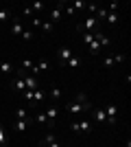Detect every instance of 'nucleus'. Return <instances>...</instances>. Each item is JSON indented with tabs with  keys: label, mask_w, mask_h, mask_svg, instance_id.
I'll list each match as a JSON object with an SVG mask.
<instances>
[{
	"label": "nucleus",
	"mask_w": 131,
	"mask_h": 147,
	"mask_svg": "<svg viewBox=\"0 0 131 147\" xmlns=\"http://www.w3.org/2000/svg\"><path fill=\"white\" fill-rule=\"evenodd\" d=\"M96 26H98V20L94 18V16H87V18L83 20V24H79L76 29L81 31V33H94V31H96Z\"/></svg>",
	"instance_id": "nucleus-1"
},
{
	"label": "nucleus",
	"mask_w": 131,
	"mask_h": 147,
	"mask_svg": "<svg viewBox=\"0 0 131 147\" xmlns=\"http://www.w3.org/2000/svg\"><path fill=\"white\" fill-rule=\"evenodd\" d=\"M70 57H74V53H72V49H70V46H61V49H59V53H57V61H59L61 66H66Z\"/></svg>",
	"instance_id": "nucleus-2"
},
{
	"label": "nucleus",
	"mask_w": 131,
	"mask_h": 147,
	"mask_svg": "<svg viewBox=\"0 0 131 147\" xmlns=\"http://www.w3.org/2000/svg\"><path fill=\"white\" fill-rule=\"evenodd\" d=\"M70 129L72 132H92V121H87V119H83V121L79 123H70Z\"/></svg>",
	"instance_id": "nucleus-3"
},
{
	"label": "nucleus",
	"mask_w": 131,
	"mask_h": 147,
	"mask_svg": "<svg viewBox=\"0 0 131 147\" xmlns=\"http://www.w3.org/2000/svg\"><path fill=\"white\" fill-rule=\"evenodd\" d=\"M66 110L68 112H87V110H92V103H90V101H87V103H76V101H72V103H68L66 105Z\"/></svg>",
	"instance_id": "nucleus-4"
},
{
	"label": "nucleus",
	"mask_w": 131,
	"mask_h": 147,
	"mask_svg": "<svg viewBox=\"0 0 131 147\" xmlns=\"http://www.w3.org/2000/svg\"><path fill=\"white\" fill-rule=\"evenodd\" d=\"M105 117L109 121V125H116V117H118V105L116 103H109L105 108Z\"/></svg>",
	"instance_id": "nucleus-5"
},
{
	"label": "nucleus",
	"mask_w": 131,
	"mask_h": 147,
	"mask_svg": "<svg viewBox=\"0 0 131 147\" xmlns=\"http://www.w3.org/2000/svg\"><path fill=\"white\" fill-rule=\"evenodd\" d=\"M50 68V61L48 59H42L39 64H33V68H31V75L35 77V75H39V73H46Z\"/></svg>",
	"instance_id": "nucleus-6"
},
{
	"label": "nucleus",
	"mask_w": 131,
	"mask_h": 147,
	"mask_svg": "<svg viewBox=\"0 0 131 147\" xmlns=\"http://www.w3.org/2000/svg\"><path fill=\"white\" fill-rule=\"evenodd\" d=\"M92 117H94V121L98 123V125L107 123V117H105V110H103V108H92Z\"/></svg>",
	"instance_id": "nucleus-7"
},
{
	"label": "nucleus",
	"mask_w": 131,
	"mask_h": 147,
	"mask_svg": "<svg viewBox=\"0 0 131 147\" xmlns=\"http://www.w3.org/2000/svg\"><path fill=\"white\" fill-rule=\"evenodd\" d=\"M11 88H13L15 92H24V90H26L24 77H13V79H11Z\"/></svg>",
	"instance_id": "nucleus-8"
},
{
	"label": "nucleus",
	"mask_w": 131,
	"mask_h": 147,
	"mask_svg": "<svg viewBox=\"0 0 131 147\" xmlns=\"http://www.w3.org/2000/svg\"><path fill=\"white\" fill-rule=\"evenodd\" d=\"M22 31H24L22 22H20L18 18H13V22H11V35L13 37H20V35H22Z\"/></svg>",
	"instance_id": "nucleus-9"
},
{
	"label": "nucleus",
	"mask_w": 131,
	"mask_h": 147,
	"mask_svg": "<svg viewBox=\"0 0 131 147\" xmlns=\"http://www.w3.org/2000/svg\"><path fill=\"white\" fill-rule=\"evenodd\" d=\"M35 123H39V125H46L48 129H53V121H48V117L44 114V112H39V114H35V119H33Z\"/></svg>",
	"instance_id": "nucleus-10"
},
{
	"label": "nucleus",
	"mask_w": 131,
	"mask_h": 147,
	"mask_svg": "<svg viewBox=\"0 0 131 147\" xmlns=\"http://www.w3.org/2000/svg\"><path fill=\"white\" fill-rule=\"evenodd\" d=\"M0 73L5 75H15V66L9 64V61H0Z\"/></svg>",
	"instance_id": "nucleus-11"
},
{
	"label": "nucleus",
	"mask_w": 131,
	"mask_h": 147,
	"mask_svg": "<svg viewBox=\"0 0 131 147\" xmlns=\"http://www.w3.org/2000/svg\"><path fill=\"white\" fill-rule=\"evenodd\" d=\"M24 84H26V90H35L37 88V79L33 75H24Z\"/></svg>",
	"instance_id": "nucleus-12"
},
{
	"label": "nucleus",
	"mask_w": 131,
	"mask_h": 147,
	"mask_svg": "<svg viewBox=\"0 0 131 147\" xmlns=\"http://www.w3.org/2000/svg\"><path fill=\"white\" fill-rule=\"evenodd\" d=\"M44 99H46V92H44L42 88H35V90H33V103H42Z\"/></svg>",
	"instance_id": "nucleus-13"
},
{
	"label": "nucleus",
	"mask_w": 131,
	"mask_h": 147,
	"mask_svg": "<svg viewBox=\"0 0 131 147\" xmlns=\"http://www.w3.org/2000/svg\"><path fill=\"white\" fill-rule=\"evenodd\" d=\"M29 119H22V121H18L15 119V123H13V129H18V132H26V127H29Z\"/></svg>",
	"instance_id": "nucleus-14"
},
{
	"label": "nucleus",
	"mask_w": 131,
	"mask_h": 147,
	"mask_svg": "<svg viewBox=\"0 0 131 147\" xmlns=\"http://www.w3.org/2000/svg\"><path fill=\"white\" fill-rule=\"evenodd\" d=\"M61 7H63V5H59L57 9H53V11H50V22H53V24L61 20Z\"/></svg>",
	"instance_id": "nucleus-15"
},
{
	"label": "nucleus",
	"mask_w": 131,
	"mask_h": 147,
	"mask_svg": "<svg viewBox=\"0 0 131 147\" xmlns=\"http://www.w3.org/2000/svg\"><path fill=\"white\" fill-rule=\"evenodd\" d=\"M53 29H55V24H53L50 20H42V24H39V31H44V33H53Z\"/></svg>",
	"instance_id": "nucleus-16"
},
{
	"label": "nucleus",
	"mask_w": 131,
	"mask_h": 147,
	"mask_svg": "<svg viewBox=\"0 0 131 147\" xmlns=\"http://www.w3.org/2000/svg\"><path fill=\"white\" fill-rule=\"evenodd\" d=\"M87 49H90V53H92V55H100V46H98V42H96V40L87 44Z\"/></svg>",
	"instance_id": "nucleus-17"
},
{
	"label": "nucleus",
	"mask_w": 131,
	"mask_h": 147,
	"mask_svg": "<svg viewBox=\"0 0 131 147\" xmlns=\"http://www.w3.org/2000/svg\"><path fill=\"white\" fill-rule=\"evenodd\" d=\"M44 114L48 117V121H53V123H55V119H57V108H55V105H50V108H48L46 112H44Z\"/></svg>",
	"instance_id": "nucleus-18"
},
{
	"label": "nucleus",
	"mask_w": 131,
	"mask_h": 147,
	"mask_svg": "<svg viewBox=\"0 0 131 147\" xmlns=\"http://www.w3.org/2000/svg\"><path fill=\"white\" fill-rule=\"evenodd\" d=\"M15 119H18V121L29 119V110H26V108H18V110H15Z\"/></svg>",
	"instance_id": "nucleus-19"
},
{
	"label": "nucleus",
	"mask_w": 131,
	"mask_h": 147,
	"mask_svg": "<svg viewBox=\"0 0 131 147\" xmlns=\"http://www.w3.org/2000/svg\"><path fill=\"white\" fill-rule=\"evenodd\" d=\"M20 37L29 42V40H33V37H35V31H33V29H24V31H22V35H20Z\"/></svg>",
	"instance_id": "nucleus-20"
},
{
	"label": "nucleus",
	"mask_w": 131,
	"mask_h": 147,
	"mask_svg": "<svg viewBox=\"0 0 131 147\" xmlns=\"http://www.w3.org/2000/svg\"><path fill=\"white\" fill-rule=\"evenodd\" d=\"M103 66H105V68H112V66H116V57H114V55H107L105 59H103Z\"/></svg>",
	"instance_id": "nucleus-21"
},
{
	"label": "nucleus",
	"mask_w": 131,
	"mask_h": 147,
	"mask_svg": "<svg viewBox=\"0 0 131 147\" xmlns=\"http://www.w3.org/2000/svg\"><path fill=\"white\" fill-rule=\"evenodd\" d=\"M66 66H68V68H79V66H81V59H79V57H70Z\"/></svg>",
	"instance_id": "nucleus-22"
},
{
	"label": "nucleus",
	"mask_w": 131,
	"mask_h": 147,
	"mask_svg": "<svg viewBox=\"0 0 131 147\" xmlns=\"http://www.w3.org/2000/svg\"><path fill=\"white\" fill-rule=\"evenodd\" d=\"M55 141H57V138H55V134H53V132H48V134L44 136V141H42V145H46V147H48L50 143H55Z\"/></svg>",
	"instance_id": "nucleus-23"
},
{
	"label": "nucleus",
	"mask_w": 131,
	"mask_h": 147,
	"mask_svg": "<svg viewBox=\"0 0 131 147\" xmlns=\"http://www.w3.org/2000/svg\"><path fill=\"white\" fill-rule=\"evenodd\" d=\"M105 20L109 22V24H118V13H109V11H107Z\"/></svg>",
	"instance_id": "nucleus-24"
},
{
	"label": "nucleus",
	"mask_w": 131,
	"mask_h": 147,
	"mask_svg": "<svg viewBox=\"0 0 131 147\" xmlns=\"http://www.w3.org/2000/svg\"><path fill=\"white\" fill-rule=\"evenodd\" d=\"M105 16H107V9H105V7H98L94 18H96V20H105Z\"/></svg>",
	"instance_id": "nucleus-25"
},
{
	"label": "nucleus",
	"mask_w": 131,
	"mask_h": 147,
	"mask_svg": "<svg viewBox=\"0 0 131 147\" xmlns=\"http://www.w3.org/2000/svg\"><path fill=\"white\" fill-rule=\"evenodd\" d=\"M72 9H74V11H79V9H87V2H83V0H74V2H72Z\"/></svg>",
	"instance_id": "nucleus-26"
},
{
	"label": "nucleus",
	"mask_w": 131,
	"mask_h": 147,
	"mask_svg": "<svg viewBox=\"0 0 131 147\" xmlns=\"http://www.w3.org/2000/svg\"><path fill=\"white\" fill-rule=\"evenodd\" d=\"M48 97H50V99H53V101H57V99L61 97V90H59V88H53V90H50V92H48Z\"/></svg>",
	"instance_id": "nucleus-27"
},
{
	"label": "nucleus",
	"mask_w": 131,
	"mask_h": 147,
	"mask_svg": "<svg viewBox=\"0 0 131 147\" xmlns=\"http://www.w3.org/2000/svg\"><path fill=\"white\" fill-rule=\"evenodd\" d=\"M7 141H9V138H7V134H5V127L0 125V145L5 147V145H7Z\"/></svg>",
	"instance_id": "nucleus-28"
},
{
	"label": "nucleus",
	"mask_w": 131,
	"mask_h": 147,
	"mask_svg": "<svg viewBox=\"0 0 131 147\" xmlns=\"http://www.w3.org/2000/svg\"><path fill=\"white\" fill-rule=\"evenodd\" d=\"M74 101H76V103H87V94H85V92H79Z\"/></svg>",
	"instance_id": "nucleus-29"
},
{
	"label": "nucleus",
	"mask_w": 131,
	"mask_h": 147,
	"mask_svg": "<svg viewBox=\"0 0 131 147\" xmlns=\"http://www.w3.org/2000/svg\"><path fill=\"white\" fill-rule=\"evenodd\" d=\"M29 7H31V11L35 13V11H42L44 9V2H33V5H29Z\"/></svg>",
	"instance_id": "nucleus-30"
},
{
	"label": "nucleus",
	"mask_w": 131,
	"mask_h": 147,
	"mask_svg": "<svg viewBox=\"0 0 131 147\" xmlns=\"http://www.w3.org/2000/svg\"><path fill=\"white\" fill-rule=\"evenodd\" d=\"M22 99L24 101H33V90H24L22 92Z\"/></svg>",
	"instance_id": "nucleus-31"
},
{
	"label": "nucleus",
	"mask_w": 131,
	"mask_h": 147,
	"mask_svg": "<svg viewBox=\"0 0 131 147\" xmlns=\"http://www.w3.org/2000/svg\"><path fill=\"white\" fill-rule=\"evenodd\" d=\"M83 42H85V44L94 42V33H83Z\"/></svg>",
	"instance_id": "nucleus-32"
},
{
	"label": "nucleus",
	"mask_w": 131,
	"mask_h": 147,
	"mask_svg": "<svg viewBox=\"0 0 131 147\" xmlns=\"http://www.w3.org/2000/svg\"><path fill=\"white\" fill-rule=\"evenodd\" d=\"M96 9H98V5H94V2H87V11H90V16H92V13H96Z\"/></svg>",
	"instance_id": "nucleus-33"
},
{
	"label": "nucleus",
	"mask_w": 131,
	"mask_h": 147,
	"mask_svg": "<svg viewBox=\"0 0 131 147\" xmlns=\"http://www.w3.org/2000/svg\"><path fill=\"white\" fill-rule=\"evenodd\" d=\"M11 16H9V11L7 9H0V20H9Z\"/></svg>",
	"instance_id": "nucleus-34"
},
{
	"label": "nucleus",
	"mask_w": 131,
	"mask_h": 147,
	"mask_svg": "<svg viewBox=\"0 0 131 147\" xmlns=\"http://www.w3.org/2000/svg\"><path fill=\"white\" fill-rule=\"evenodd\" d=\"M39 24H42V20H39V18H33L31 20V26H33V29H39Z\"/></svg>",
	"instance_id": "nucleus-35"
},
{
	"label": "nucleus",
	"mask_w": 131,
	"mask_h": 147,
	"mask_svg": "<svg viewBox=\"0 0 131 147\" xmlns=\"http://www.w3.org/2000/svg\"><path fill=\"white\" fill-rule=\"evenodd\" d=\"M22 16H26V18H31V16H33L31 7H24V9H22Z\"/></svg>",
	"instance_id": "nucleus-36"
},
{
	"label": "nucleus",
	"mask_w": 131,
	"mask_h": 147,
	"mask_svg": "<svg viewBox=\"0 0 131 147\" xmlns=\"http://www.w3.org/2000/svg\"><path fill=\"white\" fill-rule=\"evenodd\" d=\"M114 57H116V64H122V61H125V55H122V53H116Z\"/></svg>",
	"instance_id": "nucleus-37"
},
{
	"label": "nucleus",
	"mask_w": 131,
	"mask_h": 147,
	"mask_svg": "<svg viewBox=\"0 0 131 147\" xmlns=\"http://www.w3.org/2000/svg\"><path fill=\"white\" fill-rule=\"evenodd\" d=\"M48 147H61V145H59V143H57V141H55V143H50V145H48Z\"/></svg>",
	"instance_id": "nucleus-38"
},
{
	"label": "nucleus",
	"mask_w": 131,
	"mask_h": 147,
	"mask_svg": "<svg viewBox=\"0 0 131 147\" xmlns=\"http://www.w3.org/2000/svg\"><path fill=\"white\" fill-rule=\"evenodd\" d=\"M122 147H131V143H127V145H122Z\"/></svg>",
	"instance_id": "nucleus-39"
}]
</instances>
